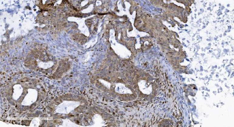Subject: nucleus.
<instances>
[{"label": "nucleus", "instance_id": "obj_1", "mask_svg": "<svg viewBox=\"0 0 234 127\" xmlns=\"http://www.w3.org/2000/svg\"><path fill=\"white\" fill-rule=\"evenodd\" d=\"M94 125L95 127H102L105 126V122L103 119L102 117L99 114H95L93 117Z\"/></svg>", "mask_w": 234, "mask_h": 127}, {"label": "nucleus", "instance_id": "obj_2", "mask_svg": "<svg viewBox=\"0 0 234 127\" xmlns=\"http://www.w3.org/2000/svg\"><path fill=\"white\" fill-rule=\"evenodd\" d=\"M115 91L117 93L121 94H132L131 90L122 85H117L115 88Z\"/></svg>", "mask_w": 234, "mask_h": 127}]
</instances>
